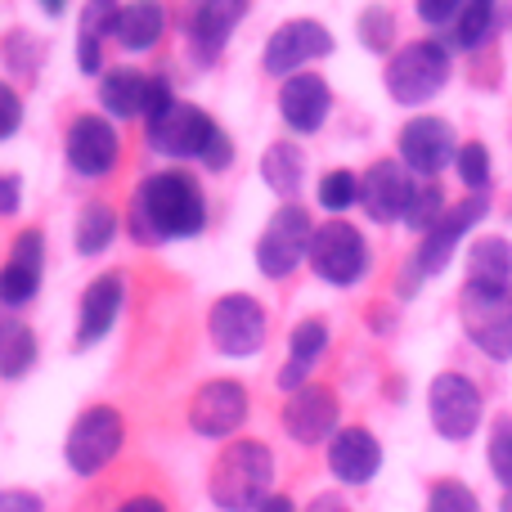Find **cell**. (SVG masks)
<instances>
[{
	"label": "cell",
	"mask_w": 512,
	"mask_h": 512,
	"mask_svg": "<svg viewBox=\"0 0 512 512\" xmlns=\"http://www.w3.org/2000/svg\"><path fill=\"white\" fill-rule=\"evenodd\" d=\"M131 239L140 243H171V239H194L207 225V198L189 171L171 167V171H153L140 180L131 198Z\"/></svg>",
	"instance_id": "6da1fadb"
},
{
	"label": "cell",
	"mask_w": 512,
	"mask_h": 512,
	"mask_svg": "<svg viewBox=\"0 0 512 512\" xmlns=\"http://www.w3.org/2000/svg\"><path fill=\"white\" fill-rule=\"evenodd\" d=\"M274 486V454L261 441H230L212 463L207 495L221 512H256L270 499Z\"/></svg>",
	"instance_id": "7a4b0ae2"
},
{
	"label": "cell",
	"mask_w": 512,
	"mask_h": 512,
	"mask_svg": "<svg viewBox=\"0 0 512 512\" xmlns=\"http://www.w3.org/2000/svg\"><path fill=\"white\" fill-rule=\"evenodd\" d=\"M454 59L441 41H409L387 59V95L400 108H423L450 86Z\"/></svg>",
	"instance_id": "3957f363"
},
{
	"label": "cell",
	"mask_w": 512,
	"mask_h": 512,
	"mask_svg": "<svg viewBox=\"0 0 512 512\" xmlns=\"http://www.w3.org/2000/svg\"><path fill=\"white\" fill-rule=\"evenodd\" d=\"M144 140H149V149L158 153V158H171V162L194 158V162H203L207 149L221 140V126H216V117H207L198 104L176 99L167 113H158L149 126H144Z\"/></svg>",
	"instance_id": "277c9868"
},
{
	"label": "cell",
	"mask_w": 512,
	"mask_h": 512,
	"mask_svg": "<svg viewBox=\"0 0 512 512\" xmlns=\"http://www.w3.org/2000/svg\"><path fill=\"white\" fill-rule=\"evenodd\" d=\"M126 441V423L113 405H90L77 414V423L68 427V441H63V459L77 477H95L108 463L117 459Z\"/></svg>",
	"instance_id": "5b68a950"
},
{
	"label": "cell",
	"mask_w": 512,
	"mask_h": 512,
	"mask_svg": "<svg viewBox=\"0 0 512 512\" xmlns=\"http://www.w3.org/2000/svg\"><path fill=\"white\" fill-rule=\"evenodd\" d=\"M310 243H315V221L306 207L283 203L279 212L265 221L261 239H256V270L265 279H288L301 261H310Z\"/></svg>",
	"instance_id": "8992f818"
},
{
	"label": "cell",
	"mask_w": 512,
	"mask_h": 512,
	"mask_svg": "<svg viewBox=\"0 0 512 512\" xmlns=\"http://www.w3.org/2000/svg\"><path fill=\"white\" fill-rule=\"evenodd\" d=\"M459 319L468 342L490 360H512V297L499 288H477L463 283Z\"/></svg>",
	"instance_id": "52a82bcc"
},
{
	"label": "cell",
	"mask_w": 512,
	"mask_h": 512,
	"mask_svg": "<svg viewBox=\"0 0 512 512\" xmlns=\"http://www.w3.org/2000/svg\"><path fill=\"white\" fill-rule=\"evenodd\" d=\"M333 50H337V41L319 18H292V23L270 32V41H265V50H261V68L270 72V77L288 81V77H297V72H306L310 63L328 59Z\"/></svg>",
	"instance_id": "ba28073f"
},
{
	"label": "cell",
	"mask_w": 512,
	"mask_h": 512,
	"mask_svg": "<svg viewBox=\"0 0 512 512\" xmlns=\"http://www.w3.org/2000/svg\"><path fill=\"white\" fill-rule=\"evenodd\" d=\"M310 270L333 288H351L369 274V243L351 221H324L315 225V243H310Z\"/></svg>",
	"instance_id": "9c48e42d"
},
{
	"label": "cell",
	"mask_w": 512,
	"mask_h": 512,
	"mask_svg": "<svg viewBox=\"0 0 512 512\" xmlns=\"http://www.w3.org/2000/svg\"><path fill=\"white\" fill-rule=\"evenodd\" d=\"M486 212H490L486 194H468L463 203H454L450 212L418 239V252H414V261H409V279H432V274H441L445 265H450V256L459 252V243L472 234V225L486 221Z\"/></svg>",
	"instance_id": "30bf717a"
},
{
	"label": "cell",
	"mask_w": 512,
	"mask_h": 512,
	"mask_svg": "<svg viewBox=\"0 0 512 512\" xmlns=\"http://www.w3.org/2000/svg\"><path fill=\"white\" fill-rule=\"evenodd\" d=\"M99 104L113 117H144V126L158 113H167L176 104L167 77H149L140 68H108L99 77Z\"/></svg>",
	"instance_id": "8fae6325"
},
{
	"label": "cell",
	"mask_w": 512,
	"mask_h": 512,
	"mask_svg": "<svg viewBox=\"0 0 512 512\" xmlns=\"http://www.w3.org/2000/svg\"><path fill=\"white\" fill-rule=\"evenodd\" d=\"M427 414H432V427L445 441H468L481 427L486 400H481L477 382L468 373H436L432 387H427Z\"/></svg>",
	"instance_id": "7c38bea8"
},
{
	"label": "cell",
	"mask_w": 512,
	"mask_h": 512,
	"mask_svg": "<svg viewBox=\"0 0 512 512\" xmlns=\"http://www.w3.org/2000/svg\"><path fill=\"white\" fill-rule=\"evenodd\" d=\"M207 333L221 355H234V360L256 355L265 346V306L248 292H225L207 315Z\"/></svg>",
	"instance_id": "4fadbf2b"
},
{
	"label": "cell",
	"mask_w": 512,
	"mask_h": 512,
	"mask_svg": "<svg viewBox=\"0 0 512 512\" xmlns=\"http://www.w3.org/2000/svg\"><path fill=\"white\" fill-rule=\"evenodd\" d=\"M63 158L77 171L81 180H104L117 171L122 158V140H117V126L99 113H81L72 117L68 135H63Z\"/></svg>",
	"instance_id": "5bb4252c"
},
{
	"label": "cell",
	"mask_w": 512,
	"mask_h": 512,
	"mask_svg": "<svg viewBox=\"0 0 512 512\" xmlns=\"http://www.w3.org/2000/svg\"><path fill=\"white\" fill-rule=\"evenodd\" d=\"M248 409H252V400H248L243 382L212 378L189 400V427H194L198 436H207V441H225V436H234L248 423Z\"/></svg>",
	"instance_id": "9a60e30c"
},
{
	"label": "cell",
	"mask_w": 512,
	"mask_h": 512,
	"mask_svg": "<svg viewBox=\"0 0 512 512\" xmlns=\"http://www.w3.org/2000/svg\"><path fill=\"white\" fill-rule=\"evenodd\" d=\"M396 153L414 176L423 180H436L445 167H454L459 158V140H454V126L445 117H414V122L400 126V140H396Z\"/></svg>",
	"instance_id": "2e32d148"
},
{
	"label": "cell",
	"mask_w": 512,
	"mask_h": 512,
	"mask_svg": "<svg viewBox=\"0 0 512 512\" xmlns=\"http://www.w3.org/2000/svg\"><path fill=\"white\" fill-rule=\"evenodd\" d=\"M414 171L405 167L400 158H378L369 171L360 176V207L369 221L391 225L405 221L409 203H414Z\"/></svg>",
	"instance_id": "e0dca14e"
},
{
	"label": "cell",
	"mask_w": 512,
	"mask_h": 512,
	"mask_svg": "<svg viewBox=\"0 0 512 512\" xmlns=\"http://www.w3.org/2000/svg\"><path fill=\"white\" fill-rule=\"evenodd\" d=\"M337 396L324 382H306L301 391H292L283 405V432L297 445H324L337 436Z\"/></svg>",
	"instance_id": "ac0fdd59"
},
{
	"label": "cell",
	"mask_w": 512,
	"mask_h": 512,
	"mask_svg": "<svg viewBox=\"0 0 512 512\" xmlns=\"http://www.w3.org/2000/svg\"><path fill=\"white\" fill-rule=\"evenodd\" d=\"M41 274H45V234L23 230L14 239V248H9V261L0 265V306L23 310L41 292Z\"/></svg>",
	"instance_id": "d6986e66"
},
{
	"label": "cell",
	"mask_w": 512,
	"mask_h": 512,
	"mask_svg": "<svg viewBox=\"0 0 512 512\" xmlns=\"http://www.w3.org/2000/svg\"><path fill=\"white\" fill-rule=\"evenodd\" d=\"M126 306V279L117 270L99 274V279L86 283V292H81V315H77V351H90V346H99L108 333H113L117 315H122Z\"/></svg>",
	"instance_id": "ffe728a7"
},
{
	"label": "cell",
	"mask_w": 512,
	"mask_h": 512,
	"mask_svg": "<svg viewBox=\"0 0 512 512\" xmlns=\"http://www.w3.org/2000/svg\"><path fill=\"white\" fill-rule=\"evenodd\" d=\"M333 113V86L319 72H297L279 86V117L297 135H315Z\"/></svg>",
	"instance_id": "44dd1931"
},
{
	"label": "cell",
	"mask_w": 512,
	"mask_h": 512,
	"mask_svg": "<svg viewBox=\"0 0 512 512\" xmlns=\"http://www.w3.org/2000/svg\"><path fill=\"white\" fill-rule=\"evenodd\" d=\"M382 468V445L369 427H342L328 441V472L342 486H369Z\"/></svg>",
	"instance_id": "7402d4cb"
},
{
	"label": "cell",
	"mask_w": 512,
	"mask_h": 512,
	"mask_svg": "<svg viewBox=\"0 0 512 512\" xmlns=\"http://www.w3.org/2000/svg\"><path fill=\"white\" fill-rule=\"evenodd\" d=\"M252 0H194V14H189V41L194 54L203 63H216L225 50V41L234 36L239 18L248 14Z\"/></svg>",
	"instance_id": "603a6c76"
},
{
	"label": "cell",
	"mask_w": 512,
	"mask_h": 512,
	"mask_svg": "<svg viewBox=\"0 0 512 512\" xmlns=\"http://www.w3.org/2000/svg\"><path fill=\"white\" fill-rule=\"evenodd\" d=\"M117 18H122V5L117 0H86L77 18V68L86 77H99L104 68V41L117 36Z\"/></svg>",
	"instance_id": "cb8c5ba5"
},
{
	"label": "cell",
	"mask_w": 512,
	"mask_h": 512,
	"mask_svg": "<svg viewBox=\"0 0 512 512\" xmlns=\"http://www.w3.org/2000/svg\"><path fill=\"white\" fill-rule=\"evenodd\" d=\"M324 351H328V324L324 319H301L288 337V364L279 369V387L288 396L301 391L310 382V373H315V364L324 360Z\"/></svg>",
	"instance_id": "d4e9b609"
},
{
	"label": "cell",
	"mask_w": 512,
	"mask_h": 512,
	"mask_svg": "<svg viewBox=\"0 0 512 512\" xmlns=\"http://www.w3.org/2000/svg\"><path fill=\"white\" fill-rule=\"evenodd\" d=\"M167 32V9L162 0H131L122 5V18H117V45L131 54H144L162 41Z\"/></svg>",
	"instance_id": "484cf974"
},
{
	"label": "cell",
	"mask_w": 512,
	"mask_h": 512,
	"mask_svg": "<svg viewBox=\"0 0 512 512\" xmlns=\"http://www.w3.org/2000/svg\"><path fill=\"white\" fill-rule=\"evenodd\" d=\"M468 283L477 288H512V243L499 239V234H486L468 248Z\"/></svg>",
	"instance_id": "4316f807"
},
{
	"label": "cell",
	"mask_w": 512,
	"mask_h": 512,
	"mask_svg": "<svg viewBox=\"0 0 512 512\" xmlns=\"http://www.w3.org/2000/svg\"><path fill=\"white\" fill-rule=\"evenodd\" d=\"M261 180L270 185V194L292 198L301 189V180H306V153L292 140H274L270 149L261 153Z\"/></svg>",
	"instance_id": "83f0119b"
},
{
	"label": "cell",
	"mask_w": 512,
	"mask_h": 512,
	"mask_svg": "<svg viewBox=\"0 0 512 512\" xmlns=\"http://www.w3.org/2000/svg\"><path fill=\"white\" fill-rule=\"evenodd\" d=\"M36 355H41V346H36L32 328H27L23 319H0V378L5 382L27 378Z\"/></svg>",
	"instance_id": "f1b7e54d"
},
{
	"label": "cell",
	"mask_w": 512,
	"mask_h": 512,
	"mask_svg": "<svg viewBox=\"0 0 512 512\" xmlns=\"http://www.w3.org/2000/svg\"><path fill=\"white\" fill-rule=\"evenodd\" d=\"M117 239V212L108 203H86L77 216V252L81 256H99L108 252Z\"/></svg>",
	"instance_id": "f546056e"
},
{
	"label": "cell",
	"mask_w": 512,
	"mask_h": 512,
	"mask_svg": "<svg viewBox=\"0 0 512 512\" xmlns=\"http://www.w3.org/2000/svg\"><path fill=\"white\" fill-rule=\"evenodd\" d=\"M499 32V0H468L454 23V45L459 50H481Z\"/></svg>",
	"instance_id": "4dcf8cb0"
},
{
	"label": "cell",
	"mask_w": 512,
	"mask_h": 512,
	"mask_svg": "<svg viewBox=\"0 0 512 512\" xmlns=\"http://www.w3.org/2000/svg\"><path fill=\"white\" fill-rule=\"evenodd\" d=\"M445 212H450V203H445V189L436 185V180H427V185L414 189V203H409V212H405V225L414 234H427Z\"/></svg>",
	"instance_id": "1f68e13d"
},
{
	"label": "cell",
	"mask_w": 512,
	"mask_h": 512,
	"mask_svg": "<svg viewBox=\"0 0 512 512\" xmlns=\"http://www.w3.org/2000/svg\"><path fill=\"white\" fill-rule=\"evenodd\" d=\"M360 203V176L355 171H328L324 180H319V207L333 216L351 212V207Z\"/></svg>",
	"instance_id": "d6a6232c"
},
{
	"label": "cell",
	"mask_w": 512,
	"mask_h": 512,
	"mask_svg": "<svg viewBox=\"0 0 512 512\" xmlns=\"http://www.w3.org/2000/svg\"><path fill=\"white\" fill-rule=\"evenodd\" d=\"M454 171H459V180L472 189V194H486V189H490V149H486L481 140L459 144V158H454Z\"/></svg>",
	"instance_id": "836d02e7"
},
{
	"label": "cell",
	"mask_w": 512,
	"mask_h": 512,
	"mask_svg": "<svg viewBox=\"0 0 512 512\" xmlns=\"http://www.w3.org/2000/svg\"><path fill=\"white\" fill-rule=\"evenodd\" d=\"M360 41L369 45L373 54H391V41H396V18H391L387 5H369L360 14Z\"/></svg>",
	"instance_id": "e575fe53"
},
{
	"label": "cell",
	"mask_w": 512,
	"mask_h": 512,
	"mask_svg": "<svg viewBox=\"0 0 512 512\" xmlns=\"http://www.w3.org/2000/svg\"><path fill=\"white\" fill-rule=\"evenodd\" d=\"M486 459H490V472L499 477V486L512 490V418H495Z\"/></svg>",
	"instance_id": "d590c367"
},
{
	"label": "cell",
	"mask_w": 512,
	"mask_h": 512,
	"mask_svg": "<svg viewBox=\"0 0 512 512\" xmlns=\"http://www.w3.org/2000/svg\"><path fill=\"white\" fill-rule=\"evenodd\" d=\"M427 512H481V504L463 481H436L427 495Z\"/></svg>",
	"instance_id": "8d00e7d4"
},
{
	"label": "cell",
	"mask_w": 512,
	"mask_h": 512,
	"mask_svg": "<svg viewBox=\"0 0 512 512\" xmlns=\"http://www.w3.org/2000/svg\"><path fill=\"white\" fill-rule=\"evenodd\" d=\"M463 5H468V0H414L418 18H423L427 27H454L463 14Z\"/></svg>",
	"instance_id": "74e56055"
},
{
	"label": "cell",
	"mask_w": 512,
	"mask_h": 512,
	"mask_svg": "<svg viewBox=\"0 0 512 512\" xmlns=\"http://www.w3.org/2000/svg\"><path fill=\"white\" fill-rule=\"evenodd\" d=\"M18 126H23V95L9 81H0V144L18 135Z\"/></svg>",
	"instance_id": "f35d334b"
},
{
	"label": "cell",
	"mask_w": 512,
	"mask_h": 512,
	"mask_svg": "<svg viewBox=\"0 0 512 512\" xmlns=\"http://www.w3.org/2000/svg\"><path fill=\"white\" fill-rule=\"evenodd\" d=\"M23 207V180L14 171H0V216H14Z\"/></svg>",
	"instance_id": "ab89813d"
},
{
	"label": "cell",
	"mask_w": 512,
	"mask_h": 512,
	"mask_svg": "<svg viewBox=\"0 0 512 512\" xmlns=\"http://www.w3.org/2000/svg\"><path fill=\"white\" fill-rule=\"evenodd\" d=\"M0 512H45V504L32 490H0Z\"/></svg>",
	"instance_id": "60d3db41"
},
{
	"label": "cell",
	"mask_w": 512,
	"mask_h": 512,
	"mask_svg": "<svg viewBox=\"0 0 512 512\" xmlns=\"http://www.w3.org/2000/svg\"><path fill=\"white\" fill-rule=\"evenodd\" d=\"M117 512H171V508L162 504L158 495H135V499H126V504L117 508Z\"/></svg>",
	"instance_id": "b9f144b4"
},
{
	"label": "cell",
	"mask_w": 512,
	"mask_h": 512,
	"mask_svg": "<svg viewBox=\"0 0 512 512\" xmlns=\"http://www.w3.org/2000/svg\"><path fill=\"white\" fill-rule=\"evenodd\" d=\"M256 512H297V504H292L288 495H270V499H265V504L256 508Z\"/></svg>",
	"instance_id": "7bdbcfd3"
},
{
	"label": "cell",
	"mask_w": 512,
	"mask_h": 512,
	"mask_svg": "<svg viewBox=\"0 0 512 512\" xmlns=\"http://www.w3.org/2000/svg\"><path fill=\"white\" fill-rule=\"evenodd\" d=\"M63 5H68V0H41L45 14H63Z\"/></svg>",
	"instance_id": "ee69618b"
},
{
	"label": "cell",
	"mask_w": 512,
	"mask_h": 512,
	"mask_svg": "<svg viewBox=\"0 0 512 512\" xmlns=\"http://www.w3.org/2000/svg\"><path fill=\"white\" fill-rule=\"evenodd\" d=\"M504 512H512V490H504V504H499Z\"/></svg>",
	"instance_id": "f6af8a7d"
},
{
	"label": "cell",
	"mask_w": 512,
	"mask_h": 512,
	"mask_svg": "<svg viewBox=\"0 0 512 512\" xmlns=\"http://www.w3.org/2000/svg\"><path fill=\"white\" fill-rule=\"evenodd\" d=\"M508 23H512V18H508Z\"/></svg>",
	"instance_id": "bcb514c9"
}]
</instances>
